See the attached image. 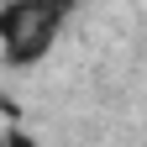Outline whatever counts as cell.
Returning <instances> with one entry per match:
<instances>
[{
  "instance_id": "cell-2",
  "label": "cell",
  "mask_w": 147,
  "mask_h": 147,
  "mask_svg": "<svg viewBox=\"0 0 147 147\" xmlns=\"http://www.w3.org/2000/svg\"><path fill=\"white\" fill-rule=\"evenodd\" d=\"M0 147H37L26 131H16V126H11V131H5V142H0Z\"/></svg>"
},
{
  "instance_id": "cell-1",
  "label": "cell",
  "mask_w": 147,
  "mask_h": 147,
  "mask_svg": "<svg viewBox=\"0 0 147 147\" xmlns=\"http://www.w3.org/2000/svg\"><path fill=\"white\" fill-rule=\"evenodd\" d=\"M74 0H5L0 5V53H5L11 68L42 63L53 42L63 37Z\"/></svg>"
}]
</instances>
